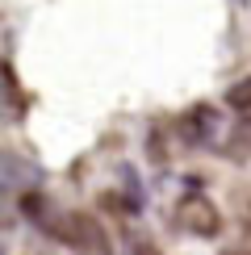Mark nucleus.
<instances>
[{"instance_id":"obj_1","label":"nucleus","mask_w":251,"mask_h":255,"mask_svg":"<svg viewBox=\"0 0 251 255\" xmlns=\"http://www.w3.org/2000/svg\"><path fill=\"white\" fill-rule=\"evenodd\" d=\"M172 222H176V230H184V235H193V239H214L218 230H222V214H218V205L209 197H201V193H188V197L176 201Z\"/></svg>"},{"instance_id":"obj_3","label":"nucleus","mask_w":251,"mask_h":255,"mask_svg":"<svg viewBox=\"0 0 251 255\" xmlns=\"http://www.w3.org/2000/svg\"><path fill=\"white\" fill-rule=\"evenodd\" d=\"M218 255H251V251H247V247H222Z\"/></svg>"},{"instance_id":"obj_4","label":"nucleus","mask_w":251,"mask_h":255,"mask_svg":"<svg viewBox=\"0 0 251 255\" xmlns=\"http://www.w3.org/2000/svg\"><path fill=\"white\" fill-rule=\"evenodd\" d=\"M243 230H247V243H251V209H247V218H243Z\"/></svg>"},{"instance_id":"obj_2","label":"nucleus","mask_w":251,"mask_h":255,"mask_svg":"<svg viewBox=\"0 0 251 255\" xmlns=\"http://www.w3.org/2000/svg\"><path fill=\"white\" fill-rule=\"evenodd\" d=\"M226 105L235 109V118L243 122V126H251V76L226 88Z\"/></svg>"}]
</instances>
